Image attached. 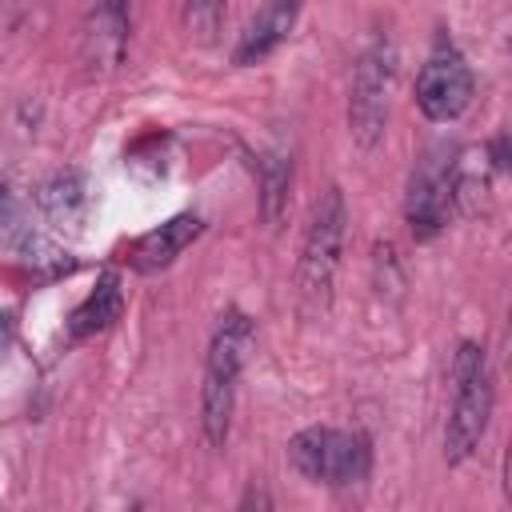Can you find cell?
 Masks as SVG:
<instances>
[{
	"label": "cell",
	"mask_w": 512,
	"mask_h": 512,
	"mask_svg": "<svg viewBox=\"0 0 512 512\" xmlns=\"http://www.w3.org/2000/svg\"><path fill=\"white\" fill-rule=\"evenodd\" d=\"M296 16H300V4H288V0L264 4V8L244 24V32L236 36L232 64H236V68H252V64H260V60H268V56L292 36Z\"/></svg>",
	"instance_id": "obj_10"
},
{
	"label": "cell",
	"mask_w": 512,
	"mask_h": 512,
	"mask_svg": "<svg viewBox=\"0 0 512 512\" xmlns=\"http://www.w3.org/2000/svg\"><path fill=\"white\" fill-rule=\"evenodd\" d=\"M124 316V280L116 268H104L96 276V284L88 288V296L68 312L64 320V340L68 344H84L100 332H108L116 320Z\"/></svg>",
	"instance_id": "obj_9"
},
{
	"label": "cell",
	"mask_w": 512,
	"mask_h": 512,
	"mask_svg": "<svg viewBox=\"0 0 512 512\" xmlns=\"http://www.w3.org/2000/svg\"><path fill=\"white\" fill-rule=\"evenodd\" d=\"M488 156H492V168H496V172H508V136H504V132L492 136Z\"/></svg>",
	"instance_id": "obj_17"
},
{
	"label": "cell",
	"mask_w": 512,
	"mask_h": 512,
	"mask_svg": "<svg viewBox=\"0 0 512 512\" xmlns=\"http://www.w3.org/2000/svg\"><path fill=\"white\" fill-rule=\"evenodd\" d=\"M124 512H144V504H140V500H132V504H128Z\"/></svg>",
	"instance_id": "obj_18"
},
{
	"label": "cell",
	"mask_w": 512,
	"mask_h": 512,
	"mask_svg": "<svg viewBox=\"0 0 512 512\" xmlns=\"http://www.w3.org/2000/svg\"><path fill=\"white\" fill-rule=\"evenodd\" d=\"M236 512H276V504H272V492H268V484L252 476V480L244 484L240 500H236Z\"/></svg>",
	"instance_id": "obj_16"
},
{
	"label": "cell",
	"mask_w": 512,
	"mask_h": 512,
	"mask_svg": "<svg viewBox=\"0 0 512 512\" xmlns=\"http://www.w3.org/2000/svg\"><path fill=\"white\" fill-rule=\"evenodd\" d=\"M200 236H204V216H200V212H176V216H168L164 224L140 232V236L128 244V256H124V260H128L132 272L156 276V272L172 268V264L184 256V248H192Z\"/></svg>",
	"instance_id": "obj_7"
},
{
	"label": "cell",
	"mask_w": 512,
	"mask_h": 512,
	"mask_svg": "<svg viewBox=\"0 0 512 512\" xmlns=\"http://www.w3.org/2000/svg\"><path fill=\"white\" fill-rule=\"evenodd\" d=\"M36 204H40V212L48 216V224H56V228H76L80 220H84V208H88V192H84V176L76 172V168H64V172H56V176H48L44 184H40V192H36Z\"/></svg>",
	"instance_id": "obj_12"
},
{
	"label": "cell",
	"mask_w": 512,
	"mask_h": 512,
	"mask_svg": "<svg viewBox=\"0 0 512 512\" xmlns=\"http://www.w3.org/2000/svg\"><path fill=\"white\" fill-rule=\"evenodd\" d=\"M472 96H476V76H472L464 52L448 36H436L428 60L416 72V108H420V116L432 120V124H452L472 108Z\"/></svg>",
	"instance_id": "obj_6"
},
{
	"label": "cell",
	"mask_w": 512,
	"mask_h": 512,
	"mask_svg": "<svg viewBox=\"0 0 512 512\" xmlns=\"http://www.w3.org/2000/svg\"><path fill=\"white\" fill-rule=\"evenodd\" d=\"M128 28H132V16L124 4H100L84 16V36H80V60L88 64L92 76H104L112 72L120 60H124V48H128Z\"/></svg>",
	"instance_id": "obj_8"
},
{
	"label": "cell",
	"mask_w": 512,
	"mask_h": 512,
	"mask_svg": "<svg viewBox=\"0 0 512 512\" xmlns=\"http://www.w3.org/2000/svg\"><path fill=\"white\" fill-rule=\"evenodd\" d=\"M180 16H184V28H188V32L212 36V32H220V24H224L228 8H224V4H216V0H200V4H188Z\"/></svg>",
	"instance_id": "obj_15"
},
{
	"label": "cell",
	"mask_w": 512,
	"mask_h": 512,
	"mask_svg": "<svg viewBox=\"0 0 512 512\" xmlns=\"http://www.w3.org/2000/svg\"><path fill=\"white\" fill-rule=\"evenodd\" d=\"M256 352V320L228 304L208 336V352H204V376H200V436L212 452H220L232 436V416H236V392H240V376L248 368Z\"/></svg>",
	"instance_id": "obj_1"
},
{
	"label": "cell",
	"mask_w": 512,
	"mask_h": 512,
	"mask_svg": "<svg viewBox=\"0 0 512 512\" xmlns=\"http://www.w3.org/2000/svg\"><path fill=\"white\" fill-rule=\"evenodd\" d=\"M260 216L268 228H280L288 216V196H292V156L272 148L260 156Z\"/></svg>",
	"instance_id": "obj_13"
},
{
	"label": "cell",
	"mask_w": 512,
	"mask_h": 512,
	"mask_svg": "<svg viewBox=\"0 0 512 512\" xmlns=\"http://www.w3.org/2000/svg\"><path fill=\"white\" fill-rule=\"evenodd\" d=\"M448 380H452V400L444 416V464L460 468L464 460L476 456L492 424V408H496V380H492L488 348L480 340H460L452 352Z\"/></svg>",
	"instance_id": "obj_3"
},
{
	"label": "cell",
	"mask_w": 512,
	"mask_h": 512,
	"mask_svg": "<svg viewBox=\"0 0 512 512\" xmlns=\"http://www.w3.org/2000/svg\"><path fill=\"white\" fill-rule=\"evenodd\" d=\"M344 240H348V200L340 184H328L308 208V224L296 256V308L304 320L328 316Z\"/></svg>",
	"instance_id": "obj_2"
},
{
	"label": "cell",
	"mask_w": 512,
	"mask_h": 512,
	"mask_svg": "<svg viewBox=\"0 0 512 512\" xmlns=\"http://www.w3.org/2000/svg\"><path fill=\"white\" fill-rule=\"evenodd\" d=\"M336 440H340V428H332V424H308V428H300L288 440V464L308 484H332Z\"/></svg>",
	"instance_id": "obj_11"
},
{
	"label": "cell",
	"mask_w": 512,
	"mask_h": 512,
	"mask_svg": "<svg viewBox=\"0 0 512 512\" xmlns=\"http://www.w3.org/2000/svg\"><path fill=\"white\" fill-rule=\"evenodd\" d=\"M396 40L388 32H376L364 52L352 64L348 84V136L360 152H372L388 132L392 112V88H396Z\"/></svg>",
	"instance_id": "obj_4"
},
{
	"label": "cell",
	"mask_w": 512,
	"mask_h": 512,
	"mask_svg": "<svg viewBox=\"0 0 512 512\" xmlns=\"http://www.w3.org/2000/svg\"><path fill=\"white\" fill-rule=\"evenodd\" d=\"M464 152L448 140L432 144L420 152V160L412 164L408 188H404V224L412 232V240L428 244L436 240L448 220L456 216V180H460V160Z\"/></svg>",
	"instance_id": "obj_5"
},
{
	"label": "cell",
	"mask_w": 512,
	"mask_h": 512,
	"mask_svg": "<svg viewBox=\"0 0 512 512\" xmlns=\"http://www.w3.org/2000/svg\"><path fill=\"white\" fill-rule=\"evenodd\" d=\"M0 244L12 252H44V236L28 224L24 200L16 196V188L4 172H0Z\"/></svg>",
	"instance_id": "obj_14"
}]
</instances>
